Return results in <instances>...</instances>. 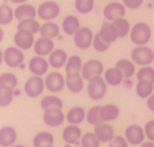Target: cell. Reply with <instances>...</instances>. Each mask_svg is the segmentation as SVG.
<instances>
[{
  "label": "cell",
  "mask_w": 154,
  "mask_h": 147,
  "mask_svg": "<svg viewBox=\"0 0 154 147\" xmlns=\"http://www.w3.org/2000/svg\"><path fill=\"white\" fill-rule=\"evenodd\" d=\"M94 0H75V9L80 14H88L94 9Z\"/></svg>",
  "instance_id": "38"
},
{
  "label": "cell",
  "mask_w": 154,
  "mask_h": 147,
  "mask_svg": "<svg viewBox=\"0 0 154 147\" xmlns=\"http://www.w3.org/2000/svg\"><path fill=\"white\" fill-rule=\"evenodd\" d=\"M125 137L131 145H141L146 139L144 129L138 124H131L125 129Z\"/></svg>",
  "instance_id": "11"
},
{
  "label": "cell",
  "mask_w": 154,
  "mask_h": 147,
  "mask_svg": "<svg viewBox=\"0 0 154 147\" xmlns=\"http://www.w3.org/2000/svg\"><path fill=\"white\" fill-rule=\"evenodd\" d=\"M11 147H26V146H24V145H12Z\"/></svg>",
  "instance_id": "49"
},
{
  "label": "cell",
  "mask_w": 154,
  "mask_h": 147,
  "mask_svg": "<svg viewBox=\"0 0 154 147\" xmlns=\"http://www.w3.org/2000/svg\"><path fill=\"white\" fill-rule=\"evenodd\" d=\"M54 41L46 37H40L35 41L33 51L39 56H46L54 51Z\"/></svg>",
  "instance_id": "15"
},
{
  "label": "cell",
  "mask_w": 154,
  "mask_h": 147,
  "mask_svg": "<svg viewBox=\"0 0 154 147\" xmlns=\"http://www.w3.org/2000/svg\"><path fill=\"white\" fill-rule=\"evenodd\" d=\"M136 77L138 80H144L154 83V68L151 66H141V68L137 72Z\"/></svg>",
  "instance_id": "40"
},
{
  "label": "cell",
  "mask_w": 154,
  "mask_h": 147,
  "mask_svg": "<svg viewBox=\"0 0 154 147\" xmlns=\"http://www.w3.org/2000/svg\"><path fill=\"white\" fill-rule=\"evenodd\" d=\"M13 102V89L0 87V106L7 107Z\"/></svg>",
  "instance_id": "41"
},
{
  "label": "cell",
  "mask_w": 154,
  "mask_h": 147,
  "mask_svg": "<svg viewBox=\"0 0 154 147\" xmlns=\"http://www.w3.org/2000/svg\"><path fill=\"white\" fill-rule=\"evenodd\" d=\"M42 119L48 126L57 128L62 126L63 122L65 121V115L62 109H48V110H44Z\"/></svg>",
  "instance_id": "12"
},
{
  "label": "cell",
  "mask_w": 154,
  "mask_h": 147,
  "mask_svg": "<svg viewBox=\"0 0 154 147\" xmlns=\"http://www.w3.org/2000/svg\"><path fill=\"white\" fill-rule=\"evenodd\" d=\"M40 106L43 110L48 109H62L64 103H63L62 98L55 95H46L40 102Z\"/></svg>",
  "instance_id": "31"
},
{
  "label": "cell",
  "mask_w": 154,
  "mask_h": 147,
  "mask_svg": "<svg viewBox=\"0 0 154 147\" xmlns=\"http://www.w3.org/2000/svg\"><path fill=\"white\" fill-rule=\"evenodd\" d=\"M53 143H54V136H53L52 133L46 131H42L37 133L32 139L33 147L48 146V145H53Z\"/></svg>",
  "instance_id": "33"
},
{
  "label": "cell",
  "mask_w": 154,
  "mask_h": 147,
  "mask_svg": "<svg viewBox=\"0 0 154 147\" xmlns=\"http://www.w3.org/2000/svg\"><path fill=\"white\" fill-rule=\"evenodd\" d=\"M62 136L67 144H78L80 139H82V130L78 124H69L63 130Z\"/></svg>",
  "instance_id": "16"
},
{
  "label": "cell",
  "mask_w": 154,
  "mask_h": 147,
  "mask_svg": "<svg viewBox=\"0 0 154 147\" xmlns=\"http://www.w3.org/2000/svg\"><path fill=\"white\" fill-rule=\"evenodd\" d=\"M13 41H14L17 48L25 51V50H30L31 48H33V44H35L36 40L33 38V35L30 34V33L17 30L14 37H13Z\"/></svg>",
  "instance_id": "14"
},
{
  "label": "cell",
  "mask_w": 154,
  "mask_h": 147,
  "mask_svg": "<svg viewBox=\"0 0 154 147\" xmlns=\"http://www.w3.org/2000/svg\"><path fill=\"white\" fill-rule=\"evenodd\" d=\"M86 119L85 109L81 106H75L69 109L66 115V120L69 124H80Z\"/></svg>",
  "instance_id": "24"
},
{
  "label": "cell",
  "mask_w": 154,
  "mask_h": 147,
  "mask_svg": "<svg viewBox=\"0 0 154 147\" xmlns=\"http://www.w3.org/2000/svg\"><path fill=\"white\" fill-rule=\"evenodd\" d=\"M45 88V81L41 78V76L33 75L27 79L24 85V92L28 97L36 98L41 95Z\"/></svg>",
  "instance_id": "4"
},
{
  "label": "cell",
  "mask_w": 154,
  "mask_h": 147,
  "mask_svg": "<svg viewBox=\"0 0 154 147\" xmlns=\"http://www.w3.org/2000/svg\"><path fill=\"white\" fill-rule=\"evenodd\" d=\"M44 81H45V88L48 89L49 92L52 93L60 92L66 85V79L58 72H52L48 74Z\"/></svg>",
  "instance_id": "9"
},
{
  "label": "cell",
  "mask_w": 154,
  "mask_h": 147,
  "mask_svg": "<svg viewBox=\"0 0 154 147\" xmlns=\"http://www.w3.org/2000/svg\"><path fill=\"white\" fill-rule=\"evenodd\" d=\"M14 15H15V20L23 21V20H27V18H35L36 16H38V12L32 5L22 3L15 8Z\"/></svg>",
  "instance_id": "20"
},
{
  "label": "cell",
  "mask_w": 154,
  "mask_h": 147,
  "mask_svg": "<svg viewBox=\"0 0 154 147\" xmlns=\"http://www.w3.org/2000/svg\"><path fill=\"white\" fill-rule=\"evenodd\" d=\"M66 87L73 94L81 93L84 89V78L81 74L66 75Z\"/></svg>",
  "instance_id": "18"
},
{
  "label": "cell",
  "mask_w": 154,
  "mask_h": 147,
  "mask_svg": "<svg viewBox=\"0 0 154 147\" xmlns=\"http://www.w3.org/2000/svg\"><path fill=\"white\" fill-rule=\"evenodd\" d=\"M146 107L154 113V93L151 96H149V97L146 98Z\"/></svg>",
  "instance_id": "46"
},
{
  "label": "cell",
  "mask_w": 154,
  "mask_h": 147,
  "mask_svg": "<svg viewBox=\"0 0 154 147\" xmlns=\"http://www.w3.org/2000/svg\"><path fill=\"white\" fill-rule=\"evenodd\" d=\"M12 3H15V5H22V3H26L27 0H10Z\"/></svg>",
  "instance_id": "48"
},
{
  "label": "cell",
  "mask_w": 154,
  "mask_h": 147,
  "mask_svg": "<svg viewBox=\"0 0 154 147\" xmlns=\"http://www.w3.org/2000/svg\"><path fill=\"white\" fill-rule=\"evenodd\" d=\"M116 67H118L119 69L121 70L125 79H128V78L133 77L134 74L136 72L135 63H134L131 59H119L116 64Z\"/></svg>",
  "instance_id": "29"
},
{
  "label": "cell",
  "mask_w": 154,
  "mask_h": 147,
  "mask_svg": "<svg viewBox=\"0 0 154 147\" xmlns=\"http://www.w3.org/2000/svg\"><path fill=\"white\" fill-rule=\"evenodd\" d=\"M110 42L106 41L103 37L100 36L99 33L95 35L94 37V41H93V48L96 52H99V53H103V52H106L107 50L110 48Z\"/></svg>",
  "instance_id": "42"
},
{
  "label": "cell",
  "mask_w": 154,
  "mask_h": 147,
  "mask_svg": "<svg viewBox=\"0 0 154 147\" xmlns=\"http://www.w3.org/2000/svg\"><path fill=\"white\" fill-rule=\"evenodd\" d=\"M103 74V64L99 59H88L83 64L81 75L84 78V80L90 81L92 78L98 77Z\"/></svg>",
  "instance_id": "8"
},
{
  "label": "cell",
  "mask_w": 154,
  "mask_h": 147,
  "mask_svg": "<svg viewBox=\"0 0 154 147\" xmlns=\"http://www.w3.org/2000/svg\"><path fill=\"white\" fill-rule=\"evenodd\" d=\"M83 67L82 59L77 54H73L69 56L65 65V72L66 75H71V74H81V70Z\"/></svg>",
  "instance_id": "27"
},
{
  "label": "cell",
  "mask_w": 154,
  "mask_h": 147,
  "mask_svg": "<svg viewBox=\"0 0 154 147\" xmlns=\"http://www.w3.org/2000/svg\"><path fill=\"white\" fill-rule=\"evenodd\" d=\"M144 0H123V5L126 7V9L131 10H137L142 5Z\"/></svg>",
  "instance_id": "45"
},
{
  "label": "cell",
  "mask_w": 154,
  "mask_h": 147,
  "mask_svg": "<svg viewBox=\"0 0 154 147\" xmlns=\"http://www.w3.org/2000/svg\"><path fill=\"white\" fill-rule=\"evenodd\" d=\"M3 52V62L7 66L11 68H16L18 66H22L25 59V55L23 53V50H21L17 46H8L5 49Z\"/></svg>",
  "instance_id": "5"
},
{
  "label": "cell",
  "mask_w": 154,
  "mask_h": 147,
  "mask_svg": "<svg viewBox=\"0 0 154 147\" xmlns=\"http://www.w3.org/2000/svg\"><path fill=\"white\" fill-rule=\"evenodd\" d=\"M81 28L80 26V20L75 15H66L62 22V29L65 34L68 36H75L79 29Z\"/></svg>",
  "instance_id": "21"
},
{
  "label": "cell",
  "mask_w": 154,
  "mask_h": 147,
  "mask_svg": "<svg viewBox=\"0 0 154 147\" xmlns=\"http://www.w3.org/2000/svg\"><path fill=\"white\" fill-rule=\"evenodd\" d=\"M94 34L91 28L88 27H81L73 36V42L75 46L79 48L80 50H88L93 46L94 41Z\"/></svg>",
  "instance_id": "7"
},
{
  "label": "cell",
  "mask_w": 154,
  "mask_h": 147,
  "mask_svg": "<svg viewBox=\"0 0 154 147\" xmlns=\"http://www.w3.org/2000/svg\"><path fill=\"white\" fill-rule=\"evenodd\" d=\"M18 79L12 72H2L0 75V87H7V88L14 89L17 87Z\"/></svg>",
  "instance_id": "37"
},
{
  "label": "cell",
  "mask_w": 154,
  "mask_h": 147,
  "mask_svg": "<svg viewBox=\"0 0 154 147\" xmlns=\"http://www.w3.org/2000/svg\"><path fill=\"white\" fill-rule=\"evenodd\" d=\"M109 147H128V142L126 137L121 135H114V137L109 142Z\"/></svg>",
  "instance_id": "43"
},
{
  "label": "cell",
  "mask_w": 154,
  "mask_h": 147,
  "mask_svg": "<svg viewBox=\"0 0 154 147\" xmlns=\"http://www.w3.org/2000/svg\"><path fill=\"white\" fill-rule=\"evenodd\" d=\"M43 147H54L53 145H48V146H43Z\"/></svg>",
  "instance_id": "51"
},
{
  "label": "cell",
  "mask_w": 154,
  "mask_h": 147,
  "mask_svg": "<svg viewBox=\"0 0 154 147\" xmlns=\"http://www.w3.org/2000/svg\"><path fill=\"white\" fill-rule=\"evenodd\" d=\"M151 1H152V2H153V5H154V0H151Z\"/></svg>",
  "instance_id": "52"
},
{
  "label": "cell",
  "mask_w": 154,
  "mask_h": 147,
  "mask_svg": "<svg viewBox=\"0 0 154 147\" xmlns=\"http://www.w3.org/2000/svg\"><path fill=\"white\" fill-rule=\"evenodd\" d=\"M120 115V108L119 106L114 104H108L103 105L100 108V116L103 119V122H109L116 120Z\"/></svg>",
  "instance_id": "26"
},
{
  "label": "cell",
  "mask_w": 154,
  "mask_h": 147,
  "mask_svg": "<svg viewBox=\"0 0 154 147\" xmlns=\"http://www.w3.org/2000/svg\"><path fill=\"white\" fill-rule=\"evenodd\" d=\"M154 83L144 80H138L136 85V93L140 98H148L153 94Z\"/></svg>",
  "instance_id": "32"
},
{
  "label": "cell",
  "mask_w": 154,
  "mask_h": 147,
  "mask_svg": "<svg viewBox=\"0 0 154 147\" xmlns=\"http://www.w3.org/2000/svg\"><path fill=\"white\" fill-rule=\"evenodd\" d=\"M101 142L99 141L94 132H88L82 135L81 139V147H99Z\"/></svg>",
  "instance_id": "39"
},
{
  "label": "cell",
  "mask_w": 154,
  "mask_h": 147,
  "mask_svg": "<svg viewBox=\"0 0 154 147\" xmlns=\"http://www.w3.org/2000/svg\"><path fill=\"white\" fill-rule=\"evenodd\" d=\"M63 147H73L72 145H70V144H67V145H65V146H63Z\"/></svg>",
  "instance_id": "50"
},
{
  "label": "cell",
  "mask_w": 154,
  "mask_h": 147,
  "mask_svg": "<svg viewBox=\"0 0 154 147\" xmlns=\"http://www.w3.org/2000/svg\"><path fill=\"white\" fill-rule=\"evenodd\" d=\"M131 59L136 65L148 66L154 61V52L151 48L146 46H137L131 52Z\"/></svg>",
  "instance_id": "2"
},
{
  "label": "cell",
  "mask_w": 154,
  "mask_h": 147,
  "mask_svg": "<svg viewBox=\"0 0 154 147\" xmlns=\"http://www.w3.org/2000/svg\"><path fill=\"white\" fill-rule=\"evenodd\" d=\"M140 147H154V142L150 141V142H146V143H142L141 146Z\"/></svg>",
  "instance_id": "47"
},
{
  "label": "cell",
  "mask_w": 154,
  "mask_h": 147,
  "mask_svg": "<svg viewBox=\"0 0 154 147\" xmlns=\"http://www.w3.org/2000/svg\"><path fill=\"white\" fill-rule=\"evenodd\" d=\"M100 108H101V106L95 105L88 109V113H86V121H88V123L92 124V126H96V124L103 122V119L100 116Z\"/></svg>",
  "instance_id": "36"
},
{
  "label": "cell",
  "mask_w": 154,
  "mask_h": 147,
  "mask_svg": "<svg viewBox=\"0 0 154 147\" xmlns=\"http://www.w3.org/2000/svg\"><path fill=\"white\" fill-rule=\"evenodd\" d=\"M14 18H15V15H14V12L11 7H9L8 5H0V24L1 26L11 24Z\"/></svg>",
  "instance_id": "35"
},
{
  "label": "cell",
  "mask_w": 154,
  "mask_h": 147,
  "mask_svg": "<svg viewBox=\"0 0 154 147\" xmlns=\"http://www.w3.org/2000/svg\"><path fill=\"white\" fill-rule=\"evenodd\" d=\"M16 28H17V30L27 31V33H30V34L35 35L40 33L41 25L35 18H27V20H23V21H18V24L16 25Z\"/></svg>",
  "instance_id": "28"
},
{
  "label": "cell",
  "mask_w": 154,
  "mask_h": 147,
  "mask_svg": "<svg viewBox=\"0 0 154 147\" xmlns=\"http://www.w3.org/2000/svg\"><path fill=\"white\" fill-rule=\"evenodd\" d=\"M38 16L43 21H53L60 13V7L56 1L48 0L39 5L37 9Z\"/></svg>",
  "instance_id": "6"
},
{
  "label": "cell",
  "mask_w": 154,
  "mask_h": 147,
  "mask_svg": "<svg viewBox=\"0 0 154 147\" xmlns=\"http://www.w3.org/2000/svg\"><path fill=\"white\" fill-rule=\"evenodd\" d=\"M17 139L16 130L10 126H5L0 129V146L11 147Z\"/></svg>",
  "instance_id": "19"
},
{
  "label": "cell",
  "mask_w": 154,
  "mask_h": 147,
  "mask_svg": "<svg viewBox=\"0 0 154 147\" xmlns=\"http://www.w3.org/2000/svg\"><path fill=\"white\" fill-rule=\"evenodd\" d=\"M68 54L67 52L63 49H56L52 52L49 55V63L50 66L53 68H62L66 65L67 61H68Z\"/></svg>",
  "instance_id": "22"
},
{
  "label": "cell",
  "mask_w": 154,
  "mask_h": 147,
  "mask_svg": "<svg viewBox=\"0 0 154 147\" xmlns=\"http://www.w3.org/2000/svg\"><path fill=\"white\" fill-rule=\"evenodd\" d=\"M107 93V82L101 76L92 78L88 85V97L93 101H99L105 97Z\"/></svg>",
  "instance_id": "3"
},
{
  "label": "cell",
  "mask_w": 154,
  "mask_h": 147,
  "mask_svg": "<svg viewBox=\"0 0 154 147\" xmlns=\"http://www.w3.org/2000/svg\"><path fill=\"white\" fill-rule=\"evenodd\" d=\"M59 31L60 28L56 23L52 21H45L41 25L40 28V35L42 37H46L50 39H54L59 36Z\"/></svg>",
  "instance_id": "30"
},
{
  "label": "cell",
  "mask_w": 154,
  "mask_h": 147,
  "mask_svg": "<svg viewBox=\"0 0 154 147\" xmlns=\"http://www.w3.org/2000/svg\"><path fill=\"white\" fill-rule=\"evenodd\" d=\"M50 63L46 61L43 56H33L30 59L28 63V69L32 75L36 76H43L48 72Z\"/></svg>",
  "instance_id": "13"
},
{
  "label": "cell",
  "mask_w": 154,
  "mask_h": 147,
  "mask_svg": "<svg viewBox=\"0 0 154 147\" xmlns=\"http://www.w3.org/2000/svg\"><path fill=\"white\" fill-rule=\"evenodd\" d=\"M144 133L150 141L154 142V120H149L144 124Z\"/></svg>",
  "instance_id": "44"
},
{
  "label": "cell",
  "mask_w": 154,
  "mask_h": 147,
  "mask_svg": "<svg viewBox=\"0 0 154 147\" xmlns=\"http://www.w3.org/2000/svg\"><path fill=\"white\" fill-rule=\"evenodd\" d=\"M105 20L109 22L116 21V18H124L126 14V7L121 2H110L105 5L103 10Z\"/></svg>",
  "instance_id": "10"
},
{
  "label": "cell",
  "mask_w": 154,
  "mask_h": 147,
  "mask_svg": "<svg viewBox=\"0 0 154 147\" xmlns=\"http://www.w3.org/2000/svg\"><path fill=\"white\" fill-rule=\"evenodd\" d=\"M114 28H116V33H118L119 38H124L127 35L131 33V24L129 22L126 20L125 18H116V21L112 22Z\"/></svg>",
  "instance_id": "34"
},
{
  "label": "cell",
  "mask_w": 154,
  "mask_h": 147,
  "mask_svg": "<svg viewBox=\"0 0 154 147\" xmlns=\"http://www.w3.org/2000/svg\"><path fill=\"white\" fill-rule=\"evenodd\" d=\"M94 133L101 143H109L114 137L113 126L106 122H101L94 126Z\"/></svg>",
  "instance_id": "17"
},
{
  "label": "cell",
  "mask_w": 154,
  "mask_h": 147,
  "mask_svg": "<svg viewBox=\"0 0 154 147\" xmlns=\"http://www.w3.org/2000/svg\"><path fill=\"white\" fill-rule=\"evenodd\" d=\"M129 37H131V42L136 46H146L151 40L152 29L149 24L144 22H139L131 27Z\"/></svg>",
  "instance_id": "1"
},
{
  "label": "cell",
  "mask_w": 154,
  "mask_h": 147,
  "mask_svg": "<svg viewBox=\"0 0 154 147\" xmlns=\"http://www.w3.org/2000/svg\"><path fill=\"white\" fill-rule=\"evenodd\" d=\"M98 33H99L100 36L103 37L106 41L110 42V43L116 41V39L119 38L118 33H116L112 22H109V21H107V20H106L105 22H103Z\"/></svg>",
  "instance_id": "25"
},
{
  "label": "cell",
  "mask_w": 154,
  "mask_h": 147,
  "mask_svg": "<svg viewBox=\"0 0 154 147\" xmlns=\"http://www.w3.org/2000/svg\"><path fill=\"white\" fill-rule=\"evenodd\" d=\"M103 78L107 85L111 87H116L123 82L124 76L118 67H110L103 72Z\"/></svg>",
  "instance_id": "23"
}]
</instances>
